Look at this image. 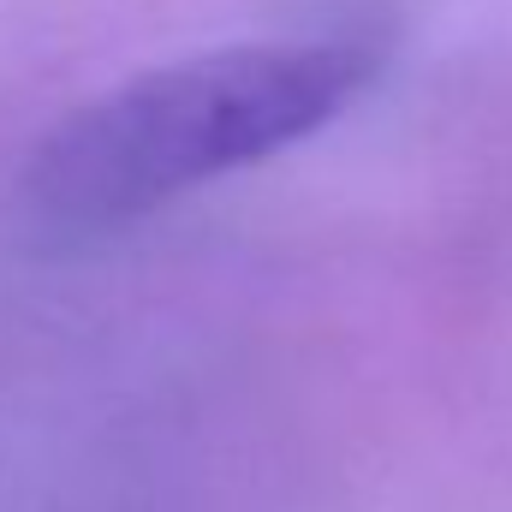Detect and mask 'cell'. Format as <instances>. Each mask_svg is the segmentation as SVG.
<instances>
[{
	"label": "cell",
	"mask_w": 512,
	"mask_h": 512,
	"mask_svg": "<svg viewBox=\"0 0 512 512\" xmlns=\"http://www.w3.org/2000/svg\"><path fill=\"white\" fill-rule=\"evenodd\" d=\"M370 78L376 48L352 36L239 42L137 72L42 137L30 209L54 233L137 221L340 120Z\"/></svg>",
	"instance_id": "cell-1"
}]
</instances>
